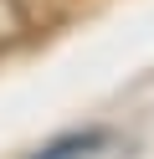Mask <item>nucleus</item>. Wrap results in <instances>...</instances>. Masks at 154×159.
I'll return each instance as SVG.
<instances>
[{"label":"nucleus","mask_w":154,"mask_h":159,"mask_svg":"<svg viewBox=\"0 0 154 159\" xmlns=\"http://www.w3.org/2000/svg\"><path fill=\"white\" fill-rule=\"evenodd\" d=\"M103 149H108V134H103V128H82V134H62V139H51V144L36 149L31 159H98Z\"/></svg>","instance_id":"1"},{"label":"nucleus","mask_w":154,"mask_h":159,"mask_svg":"<svg viewBox=\"0 0 154 159\" xmlns=\"http://www.w3.org/2000/svg\"><path fill=\"white\" fill-rule=\"evenodd\" d=\"M21 36H26V5L21 0H0V52L16 46Z\"/></svg>","instance_id":"2"}]
</instances>
